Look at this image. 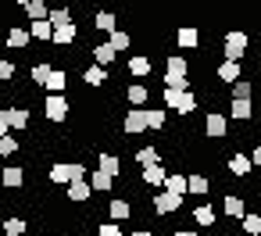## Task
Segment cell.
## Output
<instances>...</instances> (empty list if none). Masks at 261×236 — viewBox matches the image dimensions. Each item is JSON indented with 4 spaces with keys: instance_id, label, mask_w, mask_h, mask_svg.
I'll list each match as a JSON object with an SVG mask.
<instances>
[{
    "instance_id": "1",
    "label": "cell",
    "mask_w": 261,
    "mask_h": 236,
    "mask_svg": "<svg viewBox=\"0 0 261 236\" xmlns=\"http://www.w3.org/2000/svg\"><path fill=\"white\" fill-rule=\"evenodd\" d=\"M161 104H165L168 111L182 115V118L197 111V97H193L190 90H175V86H165V90H161Z\"/></svg>"
},
{
    "instance_id": "2",
    "label": "cell",
    "mask_w": 261,
    "mask_h": 236,
    "mask_svg": "<svg viewBox=\"0 0 261 236\" xmlns=\"http://www.w3.org/2000/svg\"><path fill=\"white\" fill-rule=\"evenodd\" d=\"M47 179L54 186H68L72 179H86V165H79V161H54L50 172H47Z\"/></svg>"
},
{
    "instance_id": "3",
    "label": "cell",
    "mask_w": 261,
    "mask_h": 236,
    "mask_svg": "<svg viewBox=\"0 0 261 236\" xmlns=\"http://www.w3.org/2000/svg\"><path fill=\"white\" fill-rule=\"evenodd\" d=\"M247 47H250V36H247L243 29H232V33L222 36V54H225L229 61H243V58H247Z\"/></svg>"
},
{
    "instance_id": "4",
    "label": "cell",
    "mask_w": 261,
    "mask_h": 236,
    "mask_svg": "<svg viewBox=\"0 0 261 236\" xmlns=\"http://www.w3.org/2000/svg\"><path fill=\"white\" fill-rule=\"evenodd\" d=\"M43 115H47V122L61 125V122L72 115V104H68V97H65V93H50V97L43 100Z\"/></svg>"
},
{
    "instance_id": "5",
    "label": "cell",
    "mask_w": 261,
    "mask_h": 236,
    "mask_svg": "<svg viewBox=\"0 0 261 236\" xmlns=\"http://www.w3.org/2000/svg\"><path fill=\"white\" fill-rule=\"evenodd\" d=\"M182 200H186V197H179V193H172V190H165V193H150V204H154V211H158L161 218L172 215V211H179Z\"/></svg>"
},
{
    "instance_id": "6",
    "label": "cell",
    "mask_w": 261,
    "mask_h": 236,
    "mask_svg": "<svg viewBox=\"0 0 261 236\" xmlns=\"http://www.w3.org/2000/svg\"><path fill=\"white\" fill-rule=\"evenodd\" d=\"M147 129V108H129L125 118H122V133L125 136H140Z\"/></svg>"
},
{
    "instance_id": "7",
    "label": "cell",
    "mask_w": 261,
    "mask_h": 236,
    "mask_svg": "<svg viewBox=\"0 0 261 236\" xmlns=\"http://www.w3.org/2000/svg\"><path fill=\"white\" fill-rule=\"evenodd\" d=\"M225 133H229V118L218 115V111H207V118H204V136H207V140H225Z\"/></svg>"
},
{
    "instance_id": "8",
    "label": "cell",
    "mask_w": 261,
    "mask_h": 236,
    "mask_svg": "<svg viewBox=\"0 0 261 236\" xmlns=\"http://www.w3.org/2000/svg\"><path fill=\"white\" fill-rule=\"evenodd\" d=\"M215 79L225 83V86H232L236 79H243V61H229V58H225V61L215 68Z\"/></svg>"
},
{
    "instance_id": "9",
    "label": "cell",
    "mask_w": 261,
    "mask_h": 236,
    "mask_svg": "<svg viewBox=\"0 0 261 236\" xmlns=\"http://www.w3.org/2000/svg\"><path fill=\"white\" fill-rule=\"evenodd\" d=\"M65 197H68L72 204H86V200L93 197V186H90V179H72V182H68V190H65Z\"/></svg>"
},
{
    "instance_id": "10",
    "label": "cell",
    "mask_w": 261,
    "mask_h": 236,
    "mask_svg": "<svg viewBox=\"0 0 261 236\" xmlns=\"http://www.w3.org/2000/svg\"><path fill=\"white\" fill-rule=\"evenodd\" d=\"M0 182H4V190H22L25 186V168L22 165H8L4 172H0Z\"/></svg>"
},
{
    "instance_id": "11",
    "label": "cell",
    "mask_w": 261,
    "mask_h": 236,
    "mask_svg": "<svg viewBox=\"0 0 261 236\" xmlns=\"http://www.w3.org/2000/svg\"><path fill=\"white\" fill-rule=\"evenodd\" d=\"M75 40H79V25H75V22H68V25H54V40H50L54 47H72Z\"/></svg>"
},
{
    "instance_id": "12",
    "label": "cell",
    "mask_w": 261,
    "mask_h": 236,
    "mask_svg": "<svg viewBox=\"0 0 261 236\" xmlns=\"http://www.w3.org/2000/svg\"><path fill=\"white\" fill-rule=\"evenodd\" d=\"M175 43H179L182 50H197V47H200V33H197V25H179V29H175Z\"/></svg>"
},
{
    "instance_id": "13",
    "label": "cell",
    "mask_w": 261,
    "mask_h": 236,
    "mask_svg": "<svg viewBox=\"0 0 261 236\" xmlns=\"http://www.w3.org/2000/svg\"><path fill=\"white\" fill-rule=\"evenodd\" d=\"M0 111H4L8 125H11V129H18V133L29 125V108H15V104H8V108H0Z\"/></svg>"
},
{
    "instance_id": "14",
    "label": "cell",
    "mask_w": 261,
    "mask_h": 236,
    "mask_svg": "<svg viewBox=\"0 0 261 236\" xmlns=\"http://www.w3.org/2000/svg\"><path fill=\"white\" fill-rule=\"evenodd\" d=\"M129 75H136V79H147L150 72H154V58H147V54H136V58H129Z\"/></svg>"
},
{
    "instance_id": "15",
    "label": "cell",
    "mask_w": 261,
    "mask_h": 236,
    "mask_svg": "<svg viewBox=\"0 0 261 236\" xmlns=\"http://www.w3.org/2000/svg\"><path fill=\"white\" fill-rule=\"evenodd\" d=\"M229 115H232L236 122H247V118L254 115V104H250V97H232V100H229Z\"/></svg>"
},
{
    "instance_id": "16",
    "label": "cell",
    "mask_w": 261,
    "mask_h": 236,
    "mask_svg": "<svg viewBox=\"0 0 261 236\" xmlns=\"http://www.w3.org/2000/svg\"><path fill=\"white\" fill-rule=\"evenodd\" d=\"M225 168H229L232 175H240V179H243V175H250V172H254V161H250V154H240V150H236V154L229 158V165H225Z\"/></svg>"
},
{
    "instance_id": "17",
    "label": "cell",
    "mask_w": 261,
    "mask_h": 236,
    "mask_svg": "<svg viewBox=\"0 0 261 236\" xmlns=\"http://www.w3.org/2000/svg\"><path fill=\"white\" fill-rule=\"evenodd\" d=\"M86 179H90L93 193H108V190L115 186V175H108L104 168H93V172H86Z\"/></svg>"
},
{
    "instance_id": "18",
    "label": "cell",
    "mask_w": 261,
    "mask_h": 236,
    "mask_svg": "<svg viewBox=\"0 0 261 236\" xmlns=\"http://www.w3.org/2000/svg\"><path fill=\"white\" fill-rule=\"evenodd\" d=\"M222 211H225L229 218H236V222H240V218L247 215V200H243V197H236V193H225V200H222Z\"/></svg>"
},
{
    "instance_id": "19",
    "label": "cell",
    "mask_w": 261,
    "mask_h": 236,
    "mask_svg": "<svg viewBox=\"0 0 261 236\" xmlns=\"http://www.w3.org/2000/svg\"><path fill=\"white\" fill-rule=\"evenodd\" d=\"M29 40H33V33H29V29L8 25V47H11V50H25V47H29Z\"/></svg>"
},
{
    "instance_id": "20",
    "label": "cell",
    "mask_w": 261,
    "mask_h": 236,
    "mask_svg": "<svg viewBox=\"0 0 261 236\" xmlns=\"http://www.w3.org/2000/svg\"><path fill=\"white\" fill-rule=\"evenodd\" d=\"M29 33H33V40H40V43H50V40H54V25H50V18H36V22L29 25Z\"/></svg>"
},
{
    "instance_id": "21",
    "label": "cell",
    "mask_w": 261,
    "mask_h": 236,
    "mask_svg": "<svg viewBox=\"0 0 261 236\" xmlns=\"http://www.w3.org/2000/svg\"><path fill=\"white\" fill-rule=\"evenodd\" d=\"M83 83H86V86H93V90H97V86H104V83H108V68L93 61V65L83 72Z\"/></svg>"
},
{
    "instance_id": "22",
    "label": "cell",
    "mask_w": 261,
    "mask_h": 236,
    "mask_svg": "<svg viewBox=\"0 0 261 236\" xmlns=\"http://www.w3.org/2000/svg\"><path fill=\"white\" fill-rule=\"evenodd\" d=\"M125 100H129V108H143V104L150 100V90H147L143 83H133V86L125 90Z\"/></svg>"
},
{
    "instance_id": "23",
    "label": "cell",
    "mask_w": 261,
    "mask_h": 236,
    "mask_svg": "<svg viewBox=\"0 0 261 236\" xmlns=\"http://www.w3.org/2000/svg\"><path fill=\"white\" fill-rule=\"evenodd\" d=\"M97 168H104L108 175H122V158H118V154H111V150H100Z\"/></svg>"
},
{
    "instance_id": "24",
    "label": "cell",
    "mask_w": 261,
    "mask_h": 236,
    "mask_svg": "<svg viewBox=\"0 0 261 236\" xmlns=\"http://www.w3.org/2000/svg\"><path fill=\"white\" fill-rule=\"evenodd\" d=\"M108 215H111L115 222H129V218H133V204L122 200V197H115V200L108 204Z\"/></svg>"
},
{
    "instance_id": "25",
    "label": "cell",
    "mask_w": 261,
    "mask_h": 236,
    "mask_svg": "<svg viewBox=\"0 0 261 236\" xmlns=\"http://www.w3.org/2000/svg\"><path fill=\"white\" fill-rule=\"evenodd\" d=\"M165 72H168V75H190V61H186L182 54H168V58H165Z\"/></svg>"
},
{
    "instance_id": "26",
    "label": "cell",
    "mask_w": 261,
    "mask_h": 236,
    "mask_svg": "<svg viewBox=\"0 0 261 236\" xmlns=\"http://www.w3.org/2000/svg\"><path fill=\"white\" fill-rule=\"evenodd\" d=\"M165 179H168V172L161 168V161L158 165H143V182L147 186H165Z\"/></svg>"
},
{
    "instance_id": "27",
    "label": "cell",
    "mask_w": 261,
    "mask_h": 236,
    "mask_svg": "<svg viewBox=\"0 0 261 236\" xmlns=\"http://www.w3.org/2000/svg\"><path fill=\"white\" fill-rule=\"evenodd\" d=\"M115 58H118V50H115L111 43H93V61H97V65H104V68H108Z\"/></svg>"
},
{
    "instance_id": "28",
    "label": "cell",
    "mask_w": 261,
    "mask_h": 236,
    "mask_svg": "<svg viewBox=\"0 0 261 236\" xmlns=\"http://www.w3.org/2000/svg\"><path fill=\"white\" fill-rule=\"evenodd\" d=\"M193 222H197L200 229H211V225H215V207H211V204H197V207H193Z\"/></svg>"
},
{
    "instance_id": "29",
    "label": "cell",
    "mask_w": 261,
    "mask_h": 236,
    "mask_svg": "<svg viewBox=\"0 0 261 236\" xmlns=\"http://www.w3.org/2000/svg\"><path fill=\"white\" fill-rule=\"evenodd\" d=\"M22 11H25L29 22H36V18H47V15H50V4H47V0H29Z\"/></svg>"
},
{
    "instance_id": "30",
    "label": "cell",
    "mask_w": 261,
    "mask_h": 236,
    "mask_svg": "<svg viewBox=\"0 0 261 236\" xmlns=\"http://www.w3.org/2000/svg\"><path fill=\"white\" fill-rule=\"evenodd\" d=\"M43 86H47L50 93H65V90H68V72H61V68H54V72H50V79H47Z\"/></svg>"
},
{
    "instance_id": "31",
    "label": "cell",
    "mask_w": 261,
    "mask_h": 236,
    "mask_svg": "<svg viewBox=\"0 0 261 236\" xmlns=\"http://www.w3.org/2000/svg\"><path fill=\"white\" fill-rule=\"evenodd\" d=\"M165 190H172V193L186 197V193H190V182H186V175H179V172H168V179H165Z\"/></svg>"
},
{
    "instance_id": "32",
    "label": "cell",
    "mask_w": 261,
    "mask_h": 236,
    "mask_svg": "<svg viewBox=\"0 0 261 236\" xmlns=\"http://www.w3.org/2000/svg\"><path fill=\"white\" fill-rule=\"evenodd\" d=\"M108 36H111V40H108V43H111V47H115V50H118V54H122V50H129V47H133V36H129V33H125V29H111V33H108Z\"/></svg>"
},
{
    "instance_id": "33",
    "label": "cell",
    "mask_w": 261,
    "mask_h": 236,
    "mask_svg": "<svg viewBox=\"0 0 261 236\" xmlns=\"http://www.w3.org/2000/svg\"><path fill=\"white\" fill-rule=\"evenodd\" d=\"M186 182H190V193L193 197H207V190H211V179L207 175H186Z\"/></svg>"
},
{
    "instance_id": "34",
    "label": "cell",
    "mask_w": 261,
    "mask_h": 236,
    "mask_svg": "<svg viewBox=\"0 0 261 236\" xmlns=\"http://www.w3.org/2000/svg\"><path fill=\"white\" fill-rule=\"evenodd\" d=\"M93 29H97V33L118 29V25H115V15H111V11H97V15H93Z\"/></svg>"
},
{
    "instance_id": "35",
    "label": "cell",
    "mask_w": 261,
    "mask_h": 236,
    "mask_svg": "<svg viewBox=\"0 0 261 236\" xmlns=\"http://www.w3.org/2000/svg\"><path fill=\"white\" fill-rule=\"evenodd\" d=\"M165 122H168L165 108H147V129H165Z\"/></svg>"
},
{
    "instance_id": "36",
    "label": "cell",
    "mask_w": 261,
    "mask_h": 236,
    "mask_svg": "<svg viewBox=\"0 0 261 236\" xmlns=\"http://www.w3.org/2000/svg\"><path fill=\"white\" fill-rule=\"evenodd\" d=\"M25 229H29V222H25V218H18V215L4 218V232H8V236H25Z\"/></svg>"
},
{
    "instance_id": "37",
    "label": "cell",
    "mask_w": 261,
    "mask_h": 236,
    "mask_svg": "<svg viewBox=\"0 0 261 236\" xmlns=\"http://www.w3.org/2000/svg\"><path fill=\"white\" fill-rule=\"evenodd\" d=\"M240 225H243V232H254V236H261V215H257V211H247V215L240 218Z\"/></svg>"
},
{
    "instance_id": "38",
    "label": "cell",
    "mask_w": 261,
    "mask_h": 236,
    "mask_svg": "<svg viewBox=\"0 0 261 236\" xmlns=\"http://www.w3.org/2000/svg\"><path fill=\"white\" fill-rule=\"evenodd\" d=\"M50 72H54V68H50V61H40V65H33V72H29V75H33V83H36V86H43V83L50 79Z\"/></svg>"
},
{
    "instance_id": "39",
    "label": "cell",
    "mask_w": 261,
    "mask_h": 236,
    "mask_svg": "<svg viewBox=\"0 0 261 236\" xmlns=\"http://www.w3.org/2000/svg\"><path fill=\"white\" fill-rule=\"evenodd\" d=\"M47 18H50V25H68V22H72V11H68V8H50Z\"/></svg>"
},
{
    "instance_id": "40",
    "label": "cell",
    "mask_w": 261,
    "mask_h": 236,
    "mask_svg": "<svg viewBox=\"0 0 261 236\" xmlns=\"http://www.w3.org/2000/svg\"><path fill=\"white\" fill-rule=\"evenodd\" d=\"M136 161L140 165H158L161 154H158V147H143V150H136Z\"/></svg>"
},
{
    "instance_id": "41",
    "label": "cell",
    "mask_w": 261,
    "mask_h": 236,
    "mask_svg": "<svg viewBox=\"0 0 261 236\" xmlns=\"http://www.w3.org/2000/svg\"><path fill=\"white\" fill-rule=\"evenodd\" d=\"M11 154H18V140L15 136H0V158H11Z\"/></svg>"
},
{
    "instance_id": "42",
    "label": "cell",
    "mask_w": 261,
    "mask_h": 236,
    "mask_svg": "<svg viewBox=\"0 0 261 236\" xmlns=\"http://www.w3.org/2000/svg\"><path fill=\"white\" fill-rule=\"evenodd\" d=\"M250 93H254V83L250 79H236L232 83V97H250Z\"/></svg>"
},
{
    "instance_id": "43",
    "label": "cell",
    "mask_w": 261,
    "mask_h": 236,
    "mask_svg": "<svg viewBox=\"0 0 261 236\" xmlns=\"http://www.w3.org/2000/svg\"><path fill=\"white\" fill-rule=\"evenodd\" d=\"M97 236H122V225L111 218V222H100L97 225Z\"/></svg>"
},
{
    "instance_id": "44",
    "label": "cell",
    "mask_w": 261,
    "mask_h": 236,
    "mask_svg": "<svg viewBox=\"0 0 261 236\" xmlns=\"http://www.w3.org/2000/svg\"><path fill=\"white\" fill-rule=\"evenodd\" d=\"M15 79V61H0V83H11Z\"/></svg>"
},
{
    "instance_id": "45",
    "label": "cell",
    "mask_w": 261,
    "mask_h": 236,
    "mask_svg": "<svg viewBox=\"0 0 261 236\" xmlns=\"http://www.w3.org/2000/svg\"><path fill=\"white\" fill-rule=\"evenodd\" d=\"M250 161H254V168H261V147H254V150H250Z\"/></svg>"
},
{
    "instance_id": "46",
    "label": "cell",
    "mask_w": 261,
    "mask_h": 236,
    "mask_svg": "<svg viewBox=\"0 0 261 236\" xmlns=\"http://www.w3.org/2000/svg\"><path fill=\"white\" fill-rule=\"evenodd\" d=\"M172 236H200V232H197V229H175Z\"/></svg>"
},
{
    "instance_id": "47",
    "label": "cell",
    "mask_w": 261,
    "mask_h": 236,
    "mask_svg": "<svg viewBox=\"0 0 261 236\" xmlns=\"http://www.w3.org/2000/svg\"><path fill=\"white\" fill-rule=\"evenodd\" d=\"M8 129H11V125H8V118H4V111H0V136H4Z\"/></svg>"
},
{
    "instance_id": "48",
    "label": "cell",
    "mask_w": 261,
    "mask_h": 236,
    "mask_svg": "<svg viewBox=\"0 0 261 236\" xmlns=\"http://www.w3.org/2000/svg\"><path fill=\"white\" fill-rule=\"evenodd\" d=\"M129 236H154L150 229H136V232H129Z\"/></svg>"
},
{
    "instance_id": "49",
    "label": "cell",
    "mask_w": 261,
    "mask_h": 236,
    "mask_svg": "<svg viewBox=\"0 0 261 236\" xmlns=\"http://www.w3.org/2000/svg\"><path fill=\"white\" fill-rule=\"evenodd\" d=\"M15 4H18V8H25V4H29V0H15Z\"/></svg>"
},
{
    "instance_id": "50",
    "label": "cell",
    "mask_w": 261,
    "mask_h": 236,
    "mask_svg": "<svg viewBox=\"0 0 261 236\" xmlns=\"http://www.w3.org/2000/svg\"><path fill=\"white\" fill-rule=\"evenodd\" d=\"M257 75H261V61H257Z\"/></svg>"
},
{
    "instance_id": "51",
    "label": "cell",
    "mask_w": 261,
    "mask_h": 236,
    "mask_svg": "<svg viewBox=\"0 0 261 236\" xmlns=\"http://www.w3.org/2000/svg\"><path fill=\"white\" fill-rule=\"evenodd\" d=\"M243 4H254V0H243Z\"/></svg>"
},
{
    "instance_id": "52",
    "label": "cell",
    "mask_w": 261,
    "mask_h": 236,
    "mask_svg": "<svg viewBox=\"0 0 261 236\" xmlns=\"http://www.w3.org/2000/svg\"><path fill=\"white\" fill-rule=\"evenodd\" d=\"M50 236H58V232H50Z\"/></svg>"
}]
</instances>
